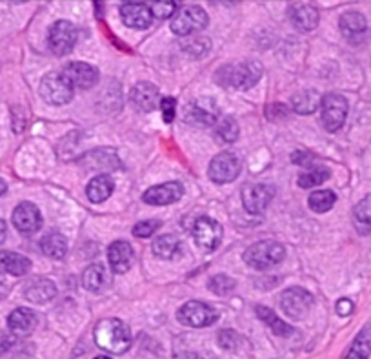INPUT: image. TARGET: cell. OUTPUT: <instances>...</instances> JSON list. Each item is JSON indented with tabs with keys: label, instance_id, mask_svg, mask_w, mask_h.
<instances>
[{
	"label": "cell",
	"instance_id": "obj_1",
	"mask_svg": "<svg viewBox=\"0 0 371 359\" xmlns=\"http://www.w3.org/2000/svg\"><path fill=\"white\" fill-rule=\"evenodd\" d=\"M93 337L96 346L108 354H124L131 346L130 327L117 317L99 321L93 330Z\"/></svg>",
	"mask_w": 371,
	"mask_h": 359
},
{
	"label": "cell",
	"instance_id": "obj_2",
	"mask_svg": "<svg viewBox=\"0 0 371 359\" xmlns=\"http://www.w3.org/2000/svg\"><path fill=\"white\" fill-rule=\"evenodd\" d=\"M284 257H286V248L282 243L273 241V239L255 243L242 255L244 263L253 270H268V268L282 263Z\"/></svg>",
	"mask_w": 371,
	"mask_h": 359
},
{
	"label": "cell",
	"instance_id": "obj_3",
	"mask_svg": "<svg viewBox=\"0 0 371 359\" xmlns=\"http://www.w3.org/2000/svg\"><path fill=\"white\" fill-rule=\"evenodd\" d=\"M224 70L227 73H218L217 79H222L226 77V80L222 83V86H232L235 90H249L253 88L255 84L260 80L262 73H264V68L258 61H244L235 66H226Z\"/></svg>",
	"mask_w": 371,
	"mask_h": 359
},
{
	"label": "cell",
	"instance_id": "obj_4",
	"mask_svg": "<svg viewBox=\"0 0 371 359\" xmlns=\"http://www.w3.org/2000/svg\"><path fill=\"white\" fill-rule=\"evenodd\" d=\"M208 26V13L201 6H182L171 18V31L179 37H191Z\"/></svg>",
	"mask_w": 371,
	"mask_h": 359
},
{
	"label": "cell",
	"instance_id": "obj_5",
	"mask_svg": "<svg viewBox=\"0 0 371 359\" xmlns=\"http://www.w3.org/2000/svg\"><path fill=\"white\" fill-rule=\"evenodd\" d=\"M320 121L327 132H339L348 117V101L341 93H326L320 102Z\"/></svg>",
	"mask_w": 371,
	"mask_h": 359
},
{
	"label": "cell",
	"instance_id": "obj_6",
	"mask_svg": "<svg viewBox=\"0 0 371 359\" xmlns=\"http://www.w3.org/2000/svg\"><path fill=\"white\" fill-rule=\"evenodd\" d=\"M40 97L51 106H64L73 99L75 88L64 73H48L40 80Z\"/></svg>",
	"mask_w": 371,
	"mask_h": 359
},
{
	"label": "cell",
	"instance_id": "obj_7",
	"mask_svg": "<svg viewBox=\"0 0 371 359\" xmlns=\"http://www.w3.org/2000/svg\"><path fill=\"white\" fill-rule=\"evenodd\" d=\"M177 320L186 327H191V329H206V327L217 323L218 312L213 307H210L208 303L188 301L179 308Z\"/></svg>",
	"mask_w": 371,
	"mask_h": 359
},
{
	"label": "cell",
	"instance_id": "obj_8",
	"mask_svg": "<svg viewBox=\"0 0 371 359\" xmlns=\"http://www.w3.org/2000/svg\"><path fill=\"white\" fill-rule=\"evenodd\" d=\"M79 33L70 20H57L48 31V44L57 57H65L73 51Z\"/></svg>",
	"mask_w": 371,
	"mask_h": 359
},
{
	"label": "cell",
	"instance_id": "obj_9",
	"mask_svg": "<svg viewBox=\"0 0 371 359\" xmlns=\"http://www.w3.org/2000/svg\"><path fill=\"white\" fill-rule=\"evenodd\" d=\"M242 170V162H240L239 155L233 152H220L211 159L210 166H208V176L213 183L226 184L235 181L240 176Z\"/></svg>",
	"mask_w": 371,
	"mask_h": 359
},
{
	"label": "cell",
	"instance_id": "obj_10",
	"mask_svg": "<svg viewBox=\"0 0 371 359\" xmlns=\"http://www.w3.org/2000/svg\"><path fill=\"white\" fill-rule=\"evenodd\" d=\"M311 305H313V296L308 290L298 288V286L284 290L280 296V307H282L284 314L293 321L302 320L310 312Z\"/></svg>",
	"mask_w": 371,
	"mask_h": 359
},
{
	"label": "cell",
	"instance_id": "obj_11",
	"mask_svg": "<svg viewBox=\"0 0 371 359\" xmlns=\"http://www.w3.org/2000/svg\"><path fill=\"white\" fill-rule=\"evenodd\" d=\"M193 239L199 248L213 252L222 241V224L211 217H199L193 224Z\"/></svg>",
	"mask_w": 371,
	"mask_h": 359
},
{
	"label": "cell",
	"instance_id": "obj_12",
	"mask_svg": "<svg viewBox=\"0 0 371 359\" xmlns=\"http://www.w3.org/2000/svg\"><path fill=\"white\" fill-rule=\"evenodd\" d=\"M275 197V188L270 186V184L257 183V184H249L242 190V202H244L246 212L249 214H262L266 210L270 202Z\"/></svg>",
	"mask_w": 371,
	"mask_h": 359
},
{
	"label": "cell",
	"instance_id": "obj_13",
	"mask_svg": "<svg viewBox=\"0 0 371 359\" xmlns=\"http://www.w3.org/2000/svg\"><path fill=\"white\" fill-rule=\"evenodd\" d=\"M13 226L24 236L37 233L42 226V214L33 202H20L11 215Z\"/></svg>",
	"mask_w": 371,
	"mask_h": 359
},
{
	"label": "cell",
	"instance_id": "obj_14",
	"mask_svg": "<svg viewBox=\"0 0 371 359\" xmlns=\"http://www.w3.org/2000/svg\"><path fill=\"white\" fill-rule=\"evenodd\" d=\"M184 195V186L177 181H171V183L158 184V186H151L149 190H146L144 195H142V201L146 205L151 206H168L173 205V202L180 201Z\"/></svg>",
	"mask_w": 371,
	"mask_h": 359
},
{
	"label": "cell",
	"instance_id": "obj_15",
	"mask_svg": "<svg viewBox=\"0 0 371 359\" xmlns=\"http://www.w3.org/2000/svg\"><path fill=\"white\" fill-rule=\"evenodd\" d=\"M64 77L71 83L73 88L89 90L99 83V70L87 62H70L68 66L62 70Z\"/></svg>",
	"mask_w": 371,
	"mask_h": 359
},
{
	"label": "cell",
	"instance_id": "obj_16",
	"mask_svg": "<svg viewBox=\"0 0 371 359\" xmlns=\"http://www.w3.org/2000/svg\"><path fill=\"white\" fill-rule=\"evenodd\" d=\"M184 121L193 126H213L218 121L217 106L211 101H191L184 110Z\"/></svg>",
	"mask_w": 371,
	"mask_h": 359
},
{
	"label": "cell",
	"instance_id": "obj_17",
	"mask_svg": "<svg viewBox=\"0 0 371 359\" xmlns=\"http://www.w3.org/2000/svg\"><path fill=\"white\" fill-rule=\"evenodd\" d=\"M120 18L127 28H133V30H146L153 23L149 4H140V2L120 6Z\"/></svg>",
	"mask_w": 371,
	"mask_h": 359
},
{
	"label": "cell",
	"instance_id": "obj_18",
	"mask_svg": "<svg viewBox=\"0 0 371 359\" xmlns=\"http://www.w3.org/2000/svg\"><path fill=\"white\" fill-rule=\"evenodd\" d=\"M131 104L135 106L139 111H153L157 106H161V93L158 88L151 83H139L135 88L131 90Z\"/></svg>",
	"mask_w": 371,
	"mask_h": 359
},
{
	"label": "cell",
	"instance_id": "obj_19",
	"mask_svg": "<svg viewBox=\"0 0 371 359\" xmlns=\"http://www.w3.org/2000/svg\"><path fill=\"white\" fill-rule=\"evenodd\" d=\"M289 20L298 31H313L319 26V11L311 4H291L288 8Z\"/></svg>",
	"mask_w": 371,
	"mask_h": 359
},
{
	"label": "cell",
	"instance_id": "obj_20",
	"mask_svg": "<svg viewBox=\"0 0 371 359\" xmlns=\"http://www.w3.org/2000/svg\"><path fill=\"white\" fill-rule=\"evenodd\" d=\"M133 257H135V254H133V248H131L130 243L115 241L109 245L108 261L115 274H126L130 270L131 263H133Z\"/></svg>",
	"mask_w": 371,
	"mask_h": 359
},
{
	"label": "cell",
	"instance_id": "obj_21",
	"mask_svg": "<svg viewBox=\"0 0 371 359\" xmlns=\"http://www.w3.org/2000/svg\"><path fill=\"white\" fill-rule=\"evenodd\" d=\"M37 327V314L31 308H15L8 315V329L15 336H30Z\"/></svg>",
	"mask_w": 371,
	"mask_h": 359
},
{
	"label": "cell",
	"instance_id": "obj_22",
	"mask_svg": "<svg viewBox=\"0 0 371 359\" xmlns=\"http://www.w3.org/2000/svg\"><path fill=\"white\" fill-rule=\"evenodd\" d=\"M82 285L84 288L89 290V292L101 293L111 285V276H109V272L106 270L104 264H92V267H87L86 270H84Z\"/></svg>",
	"mask_w": 371,
	"mask_h": 359
},
{
	"label": "cell",
	"instance_id": "obj_23",
	"mask_svg": "<svg viewBox=\"0 0 371 359\" xmlns=\"http://www.w3.org/2000/svg\"><path fill=\"white\" fill-rule=\"evenodd\" d=\"M31 270V261L26 255L17 254V252H0V274L8 276H26Z\"/></svg>",
	"mask_w": 371,
	"mask_h": 359
},
{
	"label": "cell",
	"instance_id": "obj_24",
	"mask_svg": "<svg viewBox=\"0 0 371 359\" xmlns=\"http://www.w3.org/2000/svg\"><path fill=\"white\" fill-rule=\"evenodd\" d=\"M24 296H26L27 301L35 303V305L48 303L57 296V286H55V283L49 279H35L31 281L30 285L26 286Z\"/></svg>",
	"mask_w": 371,
	"mask_h": 359
},
{
	"label": "cell",
	"instance_id": "obj_25",
	"mask_svg": "<svg viewBox=\"0 0 371 359\" xmlns=\"http://www.w3.org/2000/svg\"><path fill=\"white\" fill-rule=\"evenodd\" d=\"M115 190L113 177L109 176H96L93 177L86 186V195L92 202H104L111 197V193Z\"/></svg>",
	"mask_w": 371,
	"mask_h": 359
},
{
	"label": "cell",
	"instance_id": "obj_26",
	"mask_svg": "<svg viewBox=\"0 0 371 359\" xmlns=\"http://www.w3.org/2000/svg\"><path fill=\"white\" fill-rule=\"evenodd\" d=\"M339 26L348 39H357L366 33L367 20L360 11H346L339 18Z\"/></svg>",
	"mask_w": 371,
	"mask_h": 359
},
{
	"label": "cell",
	"instance_id": "obj_27",
	"mask_svg": "<svg viewBox=\"0 0 371 359\" xmlns=\"http://www.w3.org/2000/svg\"><path fill=\"white\" fill-rule=\"evenodd\" d=\"M371 354V323H366L357 334L344 359H367Z\"/></svg>",
	"mask_w": 371,
	"mask_h": 359
},
{
	"label": "cell",
	"instance_id": "obj_28",
	"mask_svg": "<svg viewBox=\"0 0 371 359\" xmlns=\"http://www.w3.org/2000/svg\"><path fill=\"white\" fill-rule=\"evenodd\" d=\"M255 312H257L258 317H260V320L264 321V323H266L271 330H273V334H275V336L289 337V336H293V334H295V329H293L291 324L284 323V321L280 320L279 315L271 310V308L258 305V307L255 308Z\"/></svg>",
	"mask_w": 371,
	"mask_h": 359
},
{
	"label": "cell",
	"instance_id": "obj_29",
	"mask_svg": "<svg viewBox=\"0 0 371 359\" xmlns=\"http://www.w3.org/2000/svg\"><path fill=\"white\" fill-rule=\"evenodd\" d=\"M320 102H322V97L315 92V90H304V92H298L295 93L291 99L293 110L302 115L315 114L317 108L320 106Z\"/></svg>",
	"mask_w": 371,
	"mask_h": 359
},
{
	"label": "cell",
	"instance_id": "obj_30",
	"mask_svg": "<svg viewBox=\"0 0 371 359\" xmlns=\"http://www.w3.org/2000/svg\"><path fill=\"white\" fill-rule=\"evenodd\" d=\"M353 226L360 236H370L371 233V195H366L355 205Z\"/></svg>",
	"mask_w": 371,
	"mask_h": 359
},
{
	"label": "cell",
	"instance_id": "obj_31",
	"mask_svg": "<svg viewBox=\"0 0 371 359\" xmlns=\"http://www.w3.org/2000/svg\"><path fill=\"white\" fill-rule=\"evenodd\" d=\"M40 248L48 257L62 259L68 252V241L65 237L58 232H49L40 239Z\"/></svg>",
	"mask_w": 371,
	"mask_h": 359
},
{
	"label": "cell",
	"instance_id": "obj_32",
	"mask_svg": "<svg viewBox=\"0 0 371 359\" xmlns=\"http://www.w3.org/2000/svg\"><path fill=\"white\" fill-rule=\"evenodd\" d=\"M180 252V241L171 233H164L158 236L153 241V254L161 259H173Z\"/></svg>",
	"mask_w": 371,
	"mask_h": 359
},
{
	"label": "cell",
	"instance_id": "obj_33",
	"mask_svg": "<svg viewBox=\"0 0 371 359\" xmlns=\"http://www.w3.org/2000/svg\"><path fill=\"white\" fill-rule=\"evenodd\" d=\"M335 201V192H332V190H317V192H313L310 195L308 205H310L311 210L317 212V214H326V212L332 210Z\"/></svg>",
	"mask_w": 371,
	"mask_h": 359
},
{
	"label": "cell",
	"instance_id": "obj_34",
	"mask_svg": "<svg viewBox=\"0 0 371 359\" xmlns=\"http://www.w3.org/2000/svg\"><path fill=\"white\" fill-rule=\"evenodd\" d=\"M329 170L324 166H315L311 168L310 171H306V174H302L301 177H298L297 184L301 186V188L304 190H310V188H315V186H319V184L326 183L327 179H329Z\"/></svg>",
	"mask_w": 371,
	"mask_h": 359
},
{
	"label": "cell",
	"instance_id": "obj_35",
	"mask_svg": "<svg viewBox=\"0 0 371 359\" xmlns=\"http://www.w3.org/2000/svg\"><path fill=\"white\" fill-rule=\"evenodd\" d=\"M217 135L218 139L226 142V145H232L239 139V124H237L235 118L232 117H224L218 121L217 124Z\"/></svg>",
	"mask_w": 371,
	"mask_h": 359
},
{
	"label": "cell",
	"instance_id": "obj_36",
	"mask_svg": "<svg viewBox=\"0 0 371 359\" xmlns=\"http://www.w3.org/2000/svg\"><path fill=\"white\" fill-rule=\"evenodd\" d=\"M237 286L235 279L229 276H226V274H218V276H213L210 277V281H208V288L211 290L213 293H217V296H227L229 292H233Z\"/></svg>",
	"mask_w": 371,
	"mask_h": 359
},
{
	"label": "cell",
	"instance_id": "obj_37",
	"mask_svg": "<svg viewBox=\"0 0 371 359\" xmlns=\"http://www.w3.org/2000/svg\"><path fill=\"white\" fill-rule=\"evenodd\" d=\"M184 51H188L193 57H202L208 49H210V39L201 35L186 37V42L182 44Z\"/></svg>",
	"mask_w": 371,
	"mask_h": 359
},
{
	"label": "cell",
	"instance_id": "obj_38",
	"mask_svg": "<svg viewBox=\"0 0 371 359\" xmlns=\"http://www.w3.org/2000/svg\"><path fill=\"white\" fill-rule=\"evenodd\" d=\"M149 9H151L153 18L166 20V18L175 17V13L179 11V6L175 2H153V4H149Z\"/></svg>",
	"mask_w": 371,
	"mask_h": 359
},
{
	"label": "cell",
	"instance_id": "obj_39",
	"mask_svg": "<svg viewBox=\"0 0 371 359\" xmlns=\"http://www.w3.org/2000/svg\"><path fill=\"white\" fill-rule=\"evenodd\" d=\"M217 343L222 351H237V346L240 345V337L235 330H220Z\"/></svg>",
	"mask_w": 371,
	"mask_h": 359
},
{
	"label": "cell",
	"instance_id": "obj_40",
	"mask_svg": "<svg viewBox=\"0 0 371 359\" xmlns=\"http://www.w3.org/2000/svg\"><path fill=\"white\" fill-rule=\"evenodd\" d=\"M158 228H161V221L157 219H146V221H140V223H137L135 226H133V236L135 237H151L153 233L157 232Z\"/></svg>",
	"mask_w": 371,
	"mask_h": 359
},
{
	"label": "cell",
	"instance_id": "obj_41",
	"mask_svg": "<svg viewBox=\"0 0 371 359\" xmlns=\"http://www.w3.org/2000/svg\"><path fill=\"white\" fill-rule=\"evenodd\" d=\"M161 111L164 121H166V123H171L175 118V111H177V101H175V99H170V97H168V99H162Z\"/></svg>",
	"mask_w": 371,
	"mask_h": 359
},
{
	"label": "cell",
	"instance_id": "obj_42",
	"mask_svg": "<svg viewBox=\"0 0 371 359\" xmlns=\"http://www.w3.org/2000/svg\"><path fill=\"white\" fill-rule=\"evenodd\" d=\"M335 308H337V314L346 317V315H349L351 312H353V303L349 301V299H339Z\"/></svg>",
	"mask_w": 371,
	"mask_h": 359
},
{
	"label": "cell",
	"instance_id": "obj_43",
	"mask_svg": "<svg viewBox=\"0 0 371 359\" xmlns=\"http://www.w3.org/2000/svg\"><path fill=\"white\" fill-rule=\"evenodd\" d=\"M291 161L295 162V164H304V166H308V164H311V162L315 161V157L311 154H308V152H295V154L291 155Z\"/></svg>",
	"mask_w": 371,
	"mask_h": 359
},
{
	"label": "cell",
	"instance_id": "obj_44",
	"mask_svg": "<svg viewBox=\"0 0 371 359\" xmlns=\"http://www.w3.org/2000/svg\"><path fill=\"white\" fill-rule=\"evenodd\" d=\"M173 359H201V355L193 354V352H180V354L175 355Z\"/></svg>",
	"mask_w": 371,
	"mask_h": 359
},
{
	"label": "cell",
	"instance_id": "obj_45",
	"mask_svg": "<svg viewBox=\"0 0 371 359\" xmlns=\"http://www.w3.org/2000/svg\"><path fill=\"white\" fill-rule=\"evenodd\" d=\"M6 239V223L0 219V243H4Z\"/></svg>",
	"mask_w": 371,
	"mask_h": 359
},
{
	"label": "cell",
	"instance_id": "obj_46",
	"mask_svg": "<svg viewBox=\"0 0 371 359\" xmlns=\"http://www.w3.org/2000/svg\"><path fill=\"white\" fill-rule=\"evenodd\" d=\"M6 190H8V184H6V181H4V179H0V197H2V195H4Z\"/></svg>",
	"mask_w": 371,
	"mask_h": 359
},
{
	"label": "cell",
	"instance_id": "obj_47",
	"mask_svg": "<svg viewBox=\"0 0 371 359\" xmlns=\"http://www.w3.org/2000/svg\"><path fill=\"white\" fill-rule=\"evenodd\" d=\"M95 359H111V358H108V355H101V358H95Z\"/></svg>",
	"mask_w": 371,
	"mask_h": 359
},
{
	"label": "cell",
	"instance_id": "obj_48",
	"mask_svg": "<svg viewBox=\"0 0 371 359\" xmlns=\"http://www.w3.org/2000/svg\"><path fill=\"white\" fill-rule=\"evenodd\" d=\"M201 359H211V358H201Z\"/></svg>",
	"mask_w": 371,
	"mask_h": 359
}]
</instances>
